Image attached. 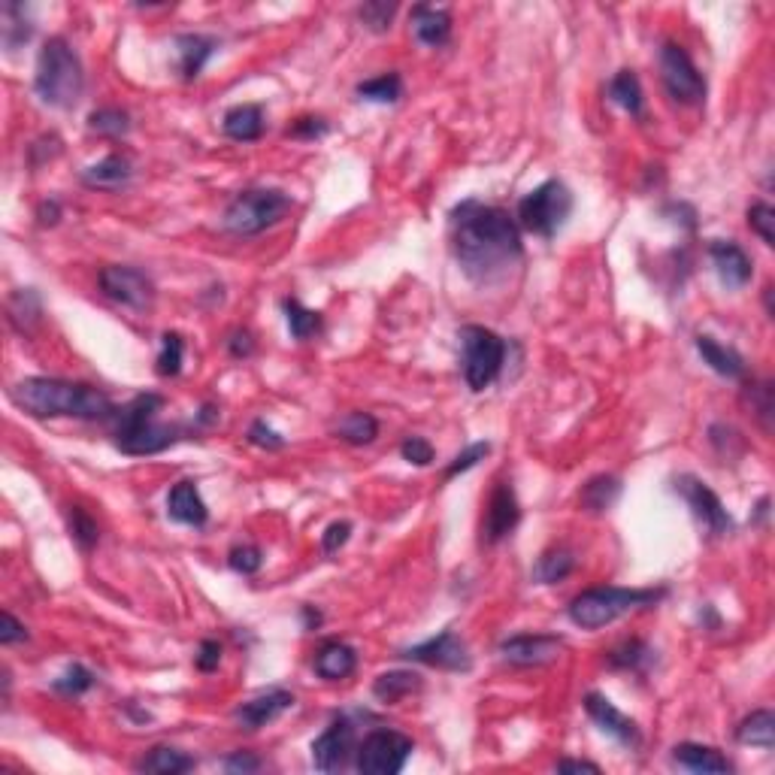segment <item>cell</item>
<instances>
[{"instance_id":"cell-1","label":"cell","mask_w":775,"mask_h":775,"mask_svg":"<svg viewBox=\"0 0 775 775\" xmlns=\"http://www.w3.org/2000/svg\"><path fill=\"white\" fill-rule=\"evenodd\" d=\"M452 249L476 285L503 282L524 258L521 231L512 215L482 200H464L452 209Z\"/></svg>"},{"instance_id":"cell-2","label":"cell","mask_w":775,"mask_h":775,"mask_svg":"<svg viewBox=\"0 0 775 775\" xmlns=\"http://www.w3.org/2000/svg\"><path fill=\"white\" fill-rule=\"evenodd\" d=\"M13 403L25 409L34 418H113L116 406L106 397V391L85 385V382H67L52 376H28L13 385L10 391Z\"/></svg>"},{"instance_id":"cell-3","label":"cell","mask_w":775,"mask_h":775,"mask_svg":"<svg viewBox=\"0 0 775 775\" xmlns=\"http://www.w3.org/2000/svg\"><path fill=\"white\" fill-rule=\"evenodd\" d=\"M164 406L161 394H137L131 403H125L122 409H116L113 421H116V449L134 458L143 455H158L164 449H170L179 439L182 427L179 424H161L158 412Z\"/></svg>"},{"instance_id":"cell-4","label":"cell","mask_w":775,"mask_h":775,"mask_svg":"<svg viewBox=\"0 0 775 775\" xmlns=\"http://www.w3.org/2000/svg\"><path fill=\"white\" fill-rule=\"evenodd\" d=\"M34 91L52 109H73L79 103L85 91V70L64 37H49L43 43L34 73Z\"/></svg>"},{"instance_id":"cell-5","label":"cell","mask_w":775,"mask_h":775,"mask_svg":"<svg viewBox=\"0 0 775 775\" xmlns=\"http://www.w3.org/2000/svg\"><path fill=\"white\" fill-rule=\"evenodd\" d=\"M663 597H667V588H591L570 603L567 615L582 630H600L636 609L660 603Z\"/></svg>"},{"instance_id":"cell-6","label":"cell","mask_w":775,"mask_h":775,"mask_svg":"<svg viewBox=\"0 0 775 775\" xmlns=\"http://www.w3.org/2000/svg\"><path fill=\"white\" fill-rule=\"evenodd\" d=\"M288 209H291V197L285 191L249 188V191H240L228 203L221 225H225V231L234 237H258L267 228L279 225V221L288 215Z\"/></svg>"},{"instance_id":"cell-7","label":"cell","mask_w":775,"mask_h":775,"mask_svg":"<svg viewBox=\"0 0 775 775\" xmlns=\"http://www.w3.org/2000/svg\"><path fill=\"white\" fill-rule=\"evenodd\" d=\"M461 337V370H464V382L470 391H485L503 370L506 364V340L500 334H494L491 327L482 324H464L458 330Z\"/></svg>"},{"instance_id":"cell-8","label":"cell","mask_w":775,"mask_h":775,"mask_svg":"<svg viewBox=\"0 0 775 775\" xmlns=\"http://www.w3.org/2000/svg\"><path fill=\"white\" fill-rule=\"evenodd\" d=\"M570 212H573V191L561 179H545L518 203L521 228L542 240L555 237L567 225Z\"/></svg>"},{"instance_id":"cell-9","label":"cell","mask_w":775,"mask_h":775,"mask_svg":"<svg viewBox=\"0 0 775 775\" xmlns=\"http://www.w3.org/2000/svg\"><path fill=\"white\" fill-rule=\"evenodd\" d=\"M657 61H660V79H663V85H667V91L676 103L697 106V103L706 100V79L697 70V64L691 61V55L685 52V46H679L673 40L663 43Z\"/></svg>"},{"instance_id":"cell-10","label":"cell","mask_w":775,"mask_h":775,"mask_svg":"<svg viewBox=\"0 0 775 775\" xmlns=\"http://www.w3.org/2000/svg\"><path fill=\"white\" fill-rule=\"evenodd\" d=\"M415 751L412 739L397 730H373L355 751V766L367 775H397L409 754Z\"/></svg>"},{"instance_id":"cell-11","label":"cell","mask_w":775,"mask_h":775,"mask_svg":"<svg viewBox=\"0 0 775 775\" xmlns=\"http://www.w3.org/2000/svg\"><path fill=\"white\" fill-rule=\"evenodd\" d=\"M97 285L109 300H116L134 312H143L155 303V282L137 267L109 264L97 273Z\"/></svg>"},{"instance_id":"cell-12","label":"cell","mask_w":775,"mask_h":775,"mask_svg":"<svg viewBox=\"0 0 775 775\" xmlns=\"http://www.w3.org/2000/svg\"><path fill=\"white\" fill-rule=\"evenodd\" d=\"M403 657L424 663V667L449 670V673H470V667H473V654L455 630H442L439 636H430L427 642L406 648Z\"/></svg>"},{"instance_id":"cell-13","label":"cell","mask_w":775,"mask_h":775,"mask_svg":"<svg viewBox=\"0 0 775 775\" xmlns=\"http://www.w3.org/2000/svg\"><path fill=\"white\" fill-rule=\"evenodd\" d=\"M676 491H679L682 500L691 506L694 518L706 527V533H712V536H727V533H733V518H730V512L724 509L721 497H718L706 482H700V479H694V476H679V479H676Z\"/></svg>"},{"instance_id":"cell-14","label":"cell","mask_w":775,"mask_h":775,"mask_svg":"<svg viewBox=\"0 0 775 775\" xmlns=\"http://www.w3.org/2000/svg\"><path fill=\"white\" fill-rule=\"evenodd\" d=\"M564 651V636L555 633H515L500 642V657L509 667H545Z\"/></svg>"},{"instance_id":"cell-15","label":"cell","mask_w":775,"mask_h":775,"mask_svg":"<svg viewBox=\"0 0 775 775\" xmlns=\"http://www.w3.org/2000/svg\"><path fill=\"white\" fill-rule=\"evenodd\" d=\"M355 748V727L349 718H337L312 742V766L318 772H337L349 763Z\"/></svg>"},{"instance_id":"cell-16","label":"cell","mask_w":775,"mask_h":775,"mask_svg":"<svg viewBox=\"0 0 775 775\" xmlns=\"http://www.w3.org/2000/svg\"><path fill=\"white\" fill-rule=\"evenodd\" d=\"M521 521V506L518 497L512 491L509 482H497L488 506H485V518H482V542L485 545H497L500 539H506Z\"/></svg>"},{"instance_id":"cell-17","label":"cell","mask_w":775,"mask_h":775,"mask_svg":"<svg viewBox=\"0 0 775 775\" xmlns=\"http://www.w3.org/2000/svg\"><path fill=\"white\" fill-rule=\"evenodd\" d=\"M585 712L591 715V721H594L603 733L615 736L618 742H624V745H630V748H636V745L642 742L636 721H633V718H627V715H624V712H621L609 697H603V694L591 691V694L585 697Z\"/></svg>"},{"instance_id":"cell-18","label":"cell","mask_w":775,"mask_h":775,"mask_svg":"<svg viewBox=\"0 0 775 775\" xmlns=\"http://www.w3.org/2000/svg\"><path fill=\"white\" fill-rule=\"evenodd\" d=\"M709 258H712V264H715V273H718L721 285H727V288H733V291L742 288V285H748L751 276H754L751 258H748L745 249H742L739 243H733V240H712V243H709Z\"/></svg>"},{"instance_id":"cell-19","label":"cell","mask_w":775,"mask_h":775,"mask_svg":"<svg viewBox=\"0 0 775 775\" xmlns=\"http://www.w3.org/2000/svg\"><path fill=\"white\" fill-rule=\"evenodd\" d=\"M291 706H294V694L282 691V688H273V691H264V694L252 697L249 703L237 706L234 709V721L240 724V730H261L264 724L276 721Z\"/></svg>"},{"instance_id":"cell-20","label":"cell","mask_w":775,"mask_h":775,"mask_svg":"<svg viewBox=\"0 0 775 775\" xmlns=\"http://www.w3.org/2000/svg\"><path fill=\"white\" fill-rule=\"evenodd\" d=\"M312 670H315V676L324 679V682H343V679H349V676L358 670V651H355L349 642L327 639V642L315 651Z\"/></svg>"},{"instance_id":"cell-21","label":"cell","mask_w":775,"mask_h":775,"mask_svg":"<svg viewBox=\"0 0 775 775\" xmlns=\"http://www.w3.org/2000/svg\"><path fill=\"white\" fill-rule=\"evenodd\" d=\"M412 34L427 49L446 46L449 37H452V16H449V10H436V7H427V4L412 7Z\"/></svg>"},{"instance_id":"cell-22","label":"cell","mask_w":775,"mask_h":775,"mask_svg":"<svg viewBox=\"0 0 775 775\" xmlns=\"http://www.w3.org/2000/svg\"><path fill=\"white\" fill-rule=\"evenodd\" d=\"M167 515L176 521V524H188V527H203L206 518H209V509L197 491L194 482H176L167 494Z\"/></svg>"},{"instance_id":"cell-23","label":"cell","mask_w":775,"mask_h":775,"mask_svg":"<svg viewBox=\"0 0 775 775\" xmlns=\"http://www.w3.org/2000/svg\"><path fill=\"white\" fill-rule=\"evenodd\" d=\"M218 40L206 34H179L176 37V52H179V73L182 79H197L206 67V61L215 55Z\"/></svg>"},{"instance_id":"cell-24","label":"cell","mask_w":775,"mask_h":775,"mask_svg":"<svg viewBox=\"0 0 775 775\" xmlns=\"http://www.w3.org/2000/svg\"><path fill=\"white\" fill-rule=\"evenodd\" d=\"M221 131L237 143H255L264 134V109L258 103H240L231 106L225 119H221Z\"/></svg>"},{"instance_id":"cell-25","label":"cell","mask_w":775,"mask_h":775,"mask_svg":"<svg viewBox=\"0 0 775 775\" xmlns=\"http://www.w3.org/2000/svg\"><path fill=\"white\" fill-rule=\"evenodd\" d=\"M673 763L688 769V772H733V763L712 745H697V742H682L673 748Z\"/></svg>"},{"instance_id":"cell-26","label":"cell","mask_w":775,"mask_h":775,"mask_svg":"<svg viewBox=\"0 0 775 775\" xmlns=\"http://www.w3.org/2000/svg\"><path fill=\"white\" fill-rule=\"evenodd\" d=\"M134 176V167L125 155L113 152L106 155L103 161L91 164L88 170H82V182L88 188H106V191H116V188H125Z\"/></svg>"},{"instance_id":"cell-27","label":"cell","mask_w":775,"mask_h":775,"mask_svg":"<svg viewBox=\"0 0 775 775\" xmlns=\"http://www.w3.org/2000/svg\"><path fill=\"white\" fill-rule=\"evenodd\" d=\"M697 352H700L703 364H706L709 370H715L718 376H724V379H742V376H745V361H742V355H739L736 349H730V346H721L715 337L700 334V337H697Z\"/></svg>"},{"instance_id":"cell-28","label":"cell","mask_w":775,"mask_h":775,"mask_svg":"<svg viewBox=\"0 0 775 775\" xmlns=\"http://www.w3.org/2000/svg\"><path fill=\"white\" fill-rule=\"evenodd\" d=\"M576 570V555L570 548H548L539 555L533 567V582L539 585H558Z\"/></svg>"},{"instance_id":"cell-29","label":"cell","mask_w":775,"mask_h":775,"mask_svg":"<svg viewBox=\"0 0 775 775\" xmlns=\"http://www.w3.org/2000/svg\"><path fill=\"white\" fill-rule=\"evenodd\" d=\"M621 497V479L618 476H594L585 482L582 494H579V503L582 509L594 512V515H603L609 512Z\"/></svg>"},{"instance_id":"cell-30","label":"cell","mask_w":775,"mask_h":775,"mask_svg":"<svg viewBox=\"0 0 775 775\" xmlns=\"http://www.w3.org/2000/svg\"><path fill=\"white\" fill-rule=\"evenodd\" d=\"M194 757L179 751V748H170V745H155L143 760H137V769L140 772H155V775H179V772H188L194 769Z\"/></svg>"},{"instance_id":"cell-31","label":"cell","mask_w":775,"mask_h":775,"mask_svg":"<svg viewBox=\"0 0 775 775\" xmlns=\"http://www.w3.org/2000/svg\"><path fill=\"white\" fill-rule=\"evenodd\" d=\"M609 100L618 103L621 109H627L630 116L642 119L645 113V97H642V85L639 76L633 70H618L609 82Z\"/></svg>"},{"instance_id":"cell-32","label":"cell","mask_w":775,"mask_h":775,"mask_svg":"<svg viewBox=\"0 0 775 775\" xmlns=\"http://www.w3.org/2000/svg\"><path fill=\"white\" fill-rule=\"evenodd\" d=\"M736 739L742 745H757L763 751H769L775 745V715L769 709H757L748 718L739 721L736 727Z\"/></svg>"},{"instance_id":"cell-33","label":"cell","mask_w":775,"mask_h":775,"mask_svg":"<svg viewBox=\"0 0 775 775\" xmlns=\"http://www.w3.org/2000/svg\"><path fill=\"white\" fill-rule=\"evenodd\" d=\"M421 688V676L418 673H409V670H394V673H382L373 685V694L382 700V703H397L403 697H409L412 691Z\"/></svg>"},{"instance_id":"cell-34","label":"cell","mask_w":775,"mask_h":775,"mask_svg":"<svg viewBox=\"0 0 775 775\" xmlns=\"http://www.w3.org/2000/svg\"><path fill=\"white\" fill-rule=\"evenodd\" d=\"M337 436L349 446H370V442L379 436V421L370 412H349L340 424H337Z\"/></svg>"},{"instance_id":"cell-35","label":"cell","mask_w":775,"mask_h":775,"mask_svg":"<svg viewBox=\"0 0 775 775\" xmlns=\"http://www.w3.org/2000/svg\"><path fill=\"white\" fill-rule=\"evenodd\" d=\"M282 309H285V321H288V330H291L294 340L303 343V340H309L312 334H318V330H321V312L306 309L300 300L288 297V300H282Z\"/></svg>"},{"instance_id":"cell-36","label":"cell","mask_w":775,"mask_h":775,"mask_svg":"<svg viewBox=\"0 0 775 775\" xmlns=\"http://www.w3.org/2000/svg\"><path fill=\"white\" fill-rule=\"evenodd\" d=\"M358 97L370 103H397L403 97V79L397 73H382L358 85Z\"/></svg>"},{"instance_id":"cell-37","label":"cell","mask_w":775,"mask_h":775,"mask_svg":"<svg viewBox=\"0 0 775 775\" xmlns=\"http://www.w3.org/2000/svg\"><path fill=\"white\" fill-rule=\"evenodd\" d=\"M88 128L94 134H103V137H125L131 131V116L125 113V109L103 106V109H94V113L88 116Z\"/></svg>"},{"instance_id":"cell-38","label":"cell","mask_w":775,"mask_h":775,"mask_svg":"<svg viewBox=\"0 0 775 775\" xmlns=\"http://www.w3.org/2000/svg\"><path fill=\"white\" fill-rule=\"evenodd\" d=\"M40 315H43V309H40L37 291L22 288V291H16V294L10 297V318H13V324H16L19 330H28L34 321H40Z\"/></svg>"},{"instance_id":"cell-39","label":"cell","mask_w":775,"mask_h":775,"mask_svg":"<svg viewBox=\"0 0 775 775\" xmlns=\"http://www.w3.org/2000/svg\"><path fill=\"white\" fill-rule=\"evenodd\" d=\"M91 688H94V673L88 667H82V663H70V667L52 682V691H58L64 697H82Z\"/></svg>"},{"instance_id":"cell-40","label":"cell","mask_w":775,"mask_h":775,"mask_svg":"<svg viewBox=\"0 0 775 775\" xmlns=\"http://www.w3.org/2000/svg\"><path fill=\"white\" fill-rule=\"evenodd\" d=\"M648 660H651V648L639 639H630L609 651V667L615 670H642Z\"/></svg>"},{"instance_id":"cell-41","label":"cell","mask_w":775,"mask_h":775,"mask_svg":"<svg viewBox=\"0 0 775 775\" xmlns=\"http://www.w3.org/2000/svg\"><path fill=\"white\" fill-rule=\"evenodd\" d=\"M182 361H185V340L179 334H164L161 337V355H158V376L170 379L182 373Z\"/></svg>"},{"instance_id":"cell-42","label":"cell","mask_w":775,"mask_h":775,"mask_svg":"<svg viewBox=\"0 0 775 775\" xmlns=\"http://www.w3.org/2000/svg\"><path fill=\"white\" fill-rule=\"evenodd\" d=\"M70 536H73V542L82 548V551H91L94 545H97V539H100V527H97V521L88 515V509H82V506H70Z\"/></svg>"},{"instance_id":"cell-43","label":"cell","mask_w":775,"mask_h":775,"mask_svg":"<svg viewBox=\"0 0 775 775\" xmlns=\"http://www.w3.org/2000/svg\"><path fill=\"white\" fill-rule=\"evenodd\" d=\"M4 43L7 49H16L19 43H28L31 40V22L25 19V7L22 4H4Z\"/></svg>"},{"instance_id":"cell-44","label":"cell","mask_w":775,"mask_h":775,"mask_svg":"<svg viewBox=\"0 0 775 775\" xmlns=\"http://www.w3.org/2000/svg\"><path fill=\"white\" fill-rule=\"evenodd\" d=\"M745 403H751V412H754V418L763 424V430L769 433L772 430V409H775V403H772V385L769 382H751L748 388H745Z\"/></svg>"},{"instance_id":"cell-45","label":"cell","mask_w":775,"mask_h":775,"mask_svg":"<svg viewBox=\"0 0 775 775\" xmlns=\"http://www.w3.org/2000/svg\"><path fill=\"white\" fill-rule=\"evenodd\" d=\"M358 16H361L367 31L385 34L391 28L394 16H397V4H388V0H367V4L358 10Z\"/></svg>"},{"instance_id":"cell-46","label":"cell","mask_w":775,"mask_h":775,"mask_svg":"<svg viewBox=\"0 0 775 775\" xmlns=\"http://www.w3.org/2000/svg\"><path fill=\"white\" fill-rule=\"evenodd\" d=\"M748 228L766 243V246H775V209L763 200L751 203L748 206Z\"/></svg>"},{"instance_id":"cell-47","label":"cell","mask_w":775,"mask_h":775,"mask_svg":"<svg viewBox=\"0 0 775 775\" xmlns=\"http://www.w3.org/2000/svg\"><path fill=\"white\" fill-rule=\"evenodd\" d=\"M228 564L240 576H255L264 567V555H261L258 545H237V548H231Z\"/></svg>"},{"instance_id":"cell-48","label":"cell","mask_w":775,"mask_h":775,"mask_svg":"<svg viewBox=\"0 0 775 775\" xmlns=\"http://www.w3.org/2000/svg\"><path fill=\"white\" fill-rule=\"evenodd\" d=\"M246 439L252 442V446L267 449V452H279V449H285V436H282L279 430H273L264 418L252 421V427H249Z\"/></svg>"},{"instance_id":"cell-49","label":"cell","mask_w":775,"mask_h":775,"mask_svg":"<svg viewBox=\"0 0 775 775\" xmlns=\"http://www.w3.org/2000/svg\"><path fill=\"white\" fill-rule=\"evenodd\" d=\"M403 461L415 464V467H430L433 464V446L424 436H406L403 446H400Z\"/></svg>"},{"instance_id":"cell-50","label":"cell","mask_w":775,"mask_h":775,"mask_svg":"<svg viewBox=\"0 0 775 775\" xmlns=\"http://www.w3.org/2000/svg\"><path fill=\"white\" fill-rule=\"evenodd\" d=\"M491 452V442H473V446L467 449V452H461L449 467H446V479H455L458 473H467V470H473L479 461H485V455Z\"/></svg>"},{"instance_id":"cell-51","label":"cell","mask_w":775,"mask_h":775,"mask_svg":"<svg viewBox=\"0 0 775 775\" xmlns=\"http://www.w3.org/2000/svg\"><path fill=\"white\" fill-rule=\"evenodd\" d=\"M352 536V524L349 521H334L324 533H321V551L324 555H334V551H340Z\"/></svg>"},{"instance_id":"cell-52","label":"cell","mask_w":775,"mask_h":775,"mask_svg":"<svg viewBox=\"0 0 775 775\" xmlns=\"http://www.w3.org/2000/svg\"><path fill=\"white\" fill-rule=\"evenodd\" d=\"M218 663H221V645H218L215 639H203L200 648H197V654H194V667H197L200 673H215Z\"/></svg>"},{"instance_id":"cell-53","label":"cell","mask_w":775,"mask_h":775,"mask_svg":"<svg viewBox=\"0 0 775 775\" xmlns=\"http://www.w3.org/2000/svg\"><path fill=\"white\" fill-rule=\"evenodd\" d=\"M25 639H28V627L13 612L0 615V645H16V642H25Z\"/></svg>"},{"instance_id":"cell-54","label":"cell","mask_w":775,"mask_h":775,"mask_svg":"<svg viewBox=\"0 0 775 775\" xmlns=\"http://www.w3.org/2000/svg\"><path fill=\"white\" fill-rule=\"evenodd\" d=\"M321 134H327V122H324V119H312V116L297 119V122L288 128V137H297V140H315V137H321Z\"/></svg>"},{"instance_id":"cell-55","label":"cell","mask_w":775,"mask_h":775,"mask_svg":"<svg viewBox=\"0 0 775 775\" xmlns=\"http://www.w3.org/2000/svg\"><path fill=\"white\" fill-rule=\"evenodd\" d=\"M221 766H225L228 772H258L261 760L249 751H234V754H228L225 760H221Z\"/></svg>"},{"instance_id":"cell-56","label":"cell","mask_w":775,"mask_h":775,"mask_svg":"<svg viewBox=\"0 0 775 775\" xmlns=\"http://www.w3.org/2000/svg\"><path fill=\"white\" fill-rule=\"evenodd\" d=\"M228 352H231V358H249L255 352V340L249 330H234L228 337Z\"/></svg>"},{"instance_id":"cell-57","label":"cell","mask_w":775,"mask_h":775,"mask_svg":"<svg viewBox=\"0 0 775 775\" xmlns=\"http://www.w3.org/2000/svg\"><path fill=\"white\" fill-rule=\"evenodd\" d=\"M37 218H40V225L46 228V225H58V218H61V203L58 200H43L40 203V209H37Z\"/></svg>"},{"instance_id":"cell-58","label":"cell","mask_w":775,"mask_h":775,"mask_svg":"<svg viewBox=\"0 0 775 775\" xmlns=\"http://www.w3.org/2000/svg\"><path fill=\"white\" fill-rule=\"evenodd\" d=\"M555 769L558 772H594V775L600 772V766L591 763V760H558Z\"/></svg>"},{"instance_id":"cell-59","label":"cell","mask_w":775,"mask_h":775,"mask_svg":"<svg viewBox=\"0 0 775 775\" xmlns=\"http://www.w3.org/2000/svg\"><path fill=\"white\" fill-rule=\"evenodd\" d=\"M300 615H303V627H306V630H315V627L321 624V612L312 609V606H303Z\"/></svg>"}]
</instances>
